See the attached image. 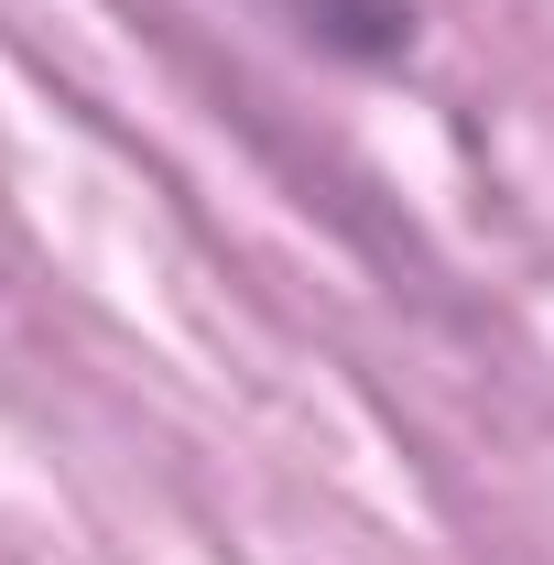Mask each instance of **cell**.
Returning a JSON list of instances; mask_svg holds the SVG:
<instances>
[{"label": "cell", "mask_w": 554, "mask_h": 565, "mask_svg": "<svg viewBox=\"0 0 554 565\" xmlns=\"http://www.w3.org/2000/svg\"><path fill=\"white\" fill-rule=\"evenodd\" d=\"M273 11L348 66H403L414 55V0H273Z\"/></svg>", "instance_id": "6da1fadb"}]
</instances>
